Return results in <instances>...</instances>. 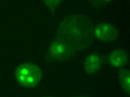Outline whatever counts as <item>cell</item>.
<instances>
[{"instance_id": "1", "label": "cell", "mask_w": 130, "mask_h": 97, "mask_svg": "<svg viewBox=\"0 0 130 97\" xmlns=\"http://www.w3.org/2000/svg\"><path fill=\"white\" fill-rule=\"evenodd\" d=\"M63 31L72 42L80 46L90 42L92 30L90 20L81 15H74L68 18L63 24Z\"/></svg>"}, {"instance_id": "2", "label": "cell", "mask_w": 130, "mask_h": 97, "mask_svg": "<svg viewBox=\"0 0 130 97\" xmlns=\"http://www.w3.org/2000/svg\"><path fill=\"white\" fill-rule=\"evenodd\" d=\"M15 73L17 82L21 86L27 88L35 87L42 78L40 69L35 65L30 63L21 64L17 68Z\"/></svg>"}, {"instance_id": "3", "label": "cell", "mask_w": 130, "mask_h": 97, "mask_svg": "<svg viewBox=\"0 0 130 97\" xmlns=\"http://www.w3.org/2000/svg\"><path fill=\"white\" fill-rule=\"evenodd\" d=\"M93 34L98 41L110 42L116 40L119 32L112 24L103 23H100L94 28Z\"/></svg>"}, {"instance_id": "4", "label": "cell", "mask_w": 130, "mask_h": 97, "mask_svg": "<svg viewBox=\"0 0 130 97\" xmlns=\"http://www.w3.org/2000/svg\"><path fill=\"white\" fill-rule=\"evenodd\" d=\"M108 61L110 65L114 67H122L128 61L127 53L121 49L116 50L109 55Z\"/></svg>"}, {"instance_id": "5", "label": "cell", "mask_w": 130, "mask_h": 97, "mask_svg": "<svg viewBox=\"0 0 130 97\" xmlns=\"http://www.w3.org/2000/svg\"><path fill=\"white\" fill-rule=\"evenodd\" d=\"M100 58L97 54L94 53L88 56L85 60V71L88 74H94L99 71L101 67Z\"/></svg>"}, {"instance_id": "6", "label": "cell", "mask_w": 130, "mask_h": 97, "mask_svg": "<svg viewBox=\"0 0 130 97\" xmlns=\"http://www.w3.org/2000/svg\"><path fill=\"white\" fill-rule=\"evenodd\" d=\"M69 47L64 42L56 41L52 43L50 47V52L53 57H64L69 52Z\"/></svg>"}, {"instance_id": "7", "label": "cell", "mask_w": 130, "mask_h": 97, "mask_svg": "<svg viewBox=\"0 0 130 97\" xmlns=\"http://www.w3.org/2000/svg\"><path fill=\"white\" fill-rule=\"evenodd\" d=\"M119 79L123 89L126 93L129 94L130 73L129 69H123L120 72Z\"/></svg>"}, {"instance_id": "8", "label": "cell", "mask_w": 130, "mask_h": 97, "mask_svg": "<svg viewBox=\"0 0 130 97\" xmlns=\"http://www.w3.org/2000/svg\"><path fill=\"white\" fill-rule=\"evenodd\" d=\"M46 6L52 10L57 8L63 0H43Z\"/></svg>"}, {"instance_id": "9", "label": "cell", "mask_w": 130, "mask_h": 97, "mask_svg": "<svg viewBox=\"0 0 130 97\" xmlns=\"http://www.w3.org/2000/svg\"><path fill=\"white\" fill-rule=\"evenodd\" d=\"M90 3L94 6L101 7L104 6L110 2L112 0H88Z\"/></svg>"}]
</instances>
